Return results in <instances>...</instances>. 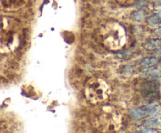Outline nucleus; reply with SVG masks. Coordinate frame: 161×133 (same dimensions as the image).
Wrapping results in <instances>:
<instances>
[{
  "label": "nucleus",
  "instance_id": "14",
  "mask_svg": "<svg viewBox=\"0 0 161 133\" xmlns=\"http://www.w3.org/2000/svg\"><path fill=\"white\" fill-rule=\"evenodd\" d=\"M160 68H161V63H160Z\"/></svg>",
  "mask_w": 161,
  "mask_h": 133
},
{
  "label": "nucleus",
  "instance_id": "10",
  "mask_svg": "<svg viewBox=\"0 0 161 133\" xmlns=\"http://www.w3.org/2000/svg\"><path fill=\"white\" fill-rule=\"evenodd\" d=\"M144 76L149 80L157 81V80L161 79V71L158 69H151L145 72Z\"/></svg>",
  "mask_w": 161,
  "mask_h": 133
},
{
  "label": "nucleus",
  "instance_id": "5",
  "mask_svg": "<svg viewBox=\"0 0 161 133\" xmlns=\"http://www.w3.org/2000/svg\"><path fill=\"white\" fill-rule=\"evenodd\" d=\"M144 125L151 128H158L161 127V114L152 117L144 122Z\"/></svg>",
  "mask_w": 161,
  "mask_h": 133
},
{
  "label": "nucleus",
  "instance_id": "1",
  "mask_svg": "<svg viewBox=\"0 0 161 133\" xmlns=\"http://www.w3.org/2000/svg\"><path fill=\"white\" fill-rule=\"evenodd\" d=\"M20 34L17 24L6 18H0V49L13 50L18 46Z\"/></svg>",
  "mask_w": 161,
  "mask_h": 133
},
{
  "label": "nucleus",
  "instance_id": "13",
  "mask_svg": "<svg viewBox=\"0 0 161 133\" xmlns=\"http://www.w3.org/2000/svg\"><path fill=\"white\" fill-rule=\"evenodd\" d=\"M155 33H156V34H158V35L161 36V26L159 27V28H157V29H156Z\"/></svg>",
  "mask_w": 161,
  "mask_h": 133
},
{
  "label": "nucleus",
  "instance_id": "6",
  "mask_svg": "<svg viewBox=\"0 0 161 133\" xmlns=\"http://www.w3.org/2000/svg\"><path fill=\"white\" fill-rule=\"evenodd\" d=\"M130 115L135 119H142L145 117H147L148 112L147 109H146V106L134 108V109L130 110Z\"/></svg>",
  "mask_w": 161,
  "mask_h": 133
},
{
  "label": "nucleus",
  "instance_id": "9",
  "mask_svg": "<svg viewBox=\"0 0 161 133\" xmlns=\"http://www.w3.org/2000/svg\"><path fill=\"white\" fill-rule=\"evenodd\" d=\"M145 47H146V49L149 50H160L161 49V39H150V40L146 42Z\"/></svg>",
  "mask_w": 161,
  "mask_h": 133
},
{
  "label": "nucleus",
  "instance_id": "3",
  "mask_svg": "<svg viewBox=\"0 0 161 133\" xmlns=\"http://www.w3.org/2000/svg\"><path fill=\"white\" fill-rule=\"evenodd\" d=\"M125 32L124 28L118 24L113 25L108 28L105 34V45L110 49H118L124 44L125 40Z\"/></svg>",
  "mask_w": 161,
  "mask_h": 133
},
{
  "label": "nucleus",
  "instance_id": "15",
  "mask_svg": "<svg viewBox=\"0 0 161 133\" xmlns=\"http://www.w3.org/2000/svg\"><path fill=\"white\" fill-rule=\"evenodd\" d=\"M123 1H124V0H123ZM125 1H126V0H125Z\"/></svg>",
  "mask_w": 161,
  "mask_h": 133
},
{
  "label": "nucleus",
  "instance_id": "11",
  "mask_svg": "<svg viewBox=\"0 0 161 133\" xmlns=\"http://www.w3.org/2000/svg\"><path fill=\"white\" fill-rule=\"evenodd\" d=\"M138 131H141V132H157V130H154V128H149V127H140L138 128Z\"/></svg>",
  "mask_w": 161,
  "mask_h": 133
},
{
  "label": "nucleus",
  "instance_id": "2",
  "mask_svg": "<svg viewBox=\"0 0 161 133\" xmlns=\"http://www.w3.org/2000/svg\"><path fill=\"white\" fill-rule=\"evenodd\" d=\"M109 94V88L102 79H92L86 87V95L88 100L96 103L107 99Z\"/></svg>",
  "mask_w": 161,
  "mask_h": 133
},
{
  "label": "nucleus",
  "instance_id": "12",
  "mask_svg": "<svg viewBox=\"0 0 161 133\" xmlns=\"http://www.w3.org/2000/svg\"><path fill=\"white\" fill-rule=\"evenodd\" d=\"M143 14L141 12H135L133 14V18L134 20H136V21H142L143 19Z\"/></svg>",
  "mask_w": 161,
  "mask_h": 133
},
{
  "label": "nucleus",
  "instance_id": "7",
  "mask_svg": "<svg viewBox=\"0 0 161 133\" xmlns=\"http://www.w3.org/2000/svg\"><path fill=\"white\" fill-rule=\"evenodd\" d=\"M159 63V59L155 56H149V57H145L142 59L141 65L145 68H149V67H154Z\"/></svg>",
  "mask_w": 161,
  "mask_h": 133
},
{
  "label": "nucleus",
  "instance_id": "8",
  "mask_svg": "<svg viewBox=\"0 0 161 133\" xmlns=\"http://www.w3.org/2000/svg\"><path fill=\"white\" fill-rule=\"evenodd\" d=\"M148 23L150 25L151 27H160L161 26V10L157 12V13L154 15L151 16L148 18L147 20Z\"/></svg>",
  "mask_w": 161,
  "mask_h": 133
},
{
  "label": "nucleus",
  "instance_id": "4",
  "mask_svg": "<svg viewBox=\"0 0 161 133\" xmlns=\"http://www.w3.org/2000/svg\"><path fill=\"white\" fill-rule=\"evenodd\" d=\"M159 84L157 81H150L145 82L142 86V92L143 95L147 99H155L159 96L158 95Z\"/></svg>",
  "mask_w": 161,
  "mask_h": 133
}]
</instances>
